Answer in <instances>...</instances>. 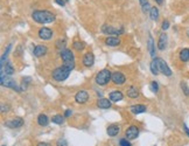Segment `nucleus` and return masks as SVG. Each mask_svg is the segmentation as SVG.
<instances>
[{
  "mask_svg": "<svg viewBox=\"0 0 189 146\" xmlns=\"http://www.w3.org/2000/svg\"><path fill=\"white\" fill-rule=\"evenodd\" d=\"M75 68V63L74 62H68V63H63V66L56 68L52 71V76L55 81L57 82H62L64 79H67L69 77V74L71 73V70Z\"/></svg>",
  "mask_w": 189,
  "mask_h": 146,
  "instance_id": "obj_1",
  "label": "nucleus"
},
{
  "mask_svg": "<svg viewBox=\"0 0 189 146\" xmlns=\"http://www.w3.org/2000/svg\"><path fill=\"white\" fill-rule=\"evenodd\" d=\"M32 18L35 22L42 24V25L52 24V21H55V15L48 11H35V12H33Z\"/></svg>",
  "mask_w": 189,
  "mask_h": 146,
  "instance_id": "obj_2",
  "label": "nucleus"
},
{
  "mask_svg": "<svg viewBox=\"0 0 189 146\" xmlns=\"http://www.w3.org/2000/svg\"><path fill=\"white\" fill-rule=\"evenodd\" d=\"M111 77H112V74L109 69H103L100 70L99 73L96 75V78H94V82L98 85H106V84L110 82Z\"/></svg>",
  "mask_w": 189,
  "mask_h": 146,
  "instance_id": "obj_3",
  "label": "nucleus"
},
{
  "mask_svg": "<svg viewBox=\"0 0 189 146\" xmlns=\"http://www.w3.org/2000/svg\"><path fill=\"white\" fill-rule=\"evenodd\" d=\"M155 62H157V66H158V69L159 71L166 76H172V70L169 69V67L167 66V63L163 61L162 58H155Z\"/></svg>",
  "mask_w": 189,
  "mask_h": 146,
  "instance_id": "obj_4",
  "label": "nucleus"
},
{
  "mask_svg": "<svg viewBox=\"0 0 189 146\" xmlns=\"http://www.w3.org/2000/svg\"><path fill=\"white\" fill-rule=\"evenodd\" d=\"M0 82H1V85H4V87H7V88H10V89H14V90H16L18 92H19V91H21V89L18 87V84L15 83V81H13L12 78H8V77L0 78Z\"/></svg>",
  "mask_w": 189,
  "mask_h": 146,
  "instance_id": "obj_5",
  "label": "nucleus"
},
{
  "mask_svg": "<svg viewBox=\"0 0 189 146\" xmlns=\"http://www.w3.org/2000/svg\"><path fill=\"white\" fill-rule=\"evenodd\" d=\"M5 125L10 129H18V127H21L23 125V119L20 118V117H15L13 119H10L7 120L5 123Z\"/></svg>",
  "mask_w": 189,
  "mask_h": 146,
  "instance_id": "obj_6",
  "label": "nucleus"
},
{
  "mask_svg": "<svg viewBox=\"0 0 189 146\" xmlns=\"http://www.w3.org/2000/svg\"><path fill=\"white\" fill-rule=\"evenodd\" d=\"M88 99H89V94H88V91H85V90H79L78 92L75 95V101H76L78 104H84V103H86Z\"/></svg>",
  "mask_w": 189,
  "mask_h": 146,
  "instance_id": "obj_7",
  "label": "nucleus"
},
{
  "mask_svg": "<svg viewBox=\"0 0 189 146\" xmlns=\"http://www.w3.org/2000/svg\"><path fill=\"white\" fill-rule=\"evenodd\" d=\"M39 37L41 39V40H50L52 37V31L50 28H48V27H42L40 28V31H39Z\"/></svg>",
  "mask_w": 189,
  "mask_h": 146,
  "instance_id": "obj_8",
  "label": "nucleus"
},
{
  "mask_svg": "<svg viewBox=\"0 0 189 146\" xmlns=\"http://www.w3.org/2000/svg\"><path fill=\"white\" fill-rule=\"evenodd\" d=\"M111 79H112V82L115 84H117V85H121V84L125 83L126 77H125V75L123 73H120V71H115V73L112 74Z\"/></svg>",
  "mask_w": 189,
  "mask_h": 146,
  "instance_id": "obj_9",
  "label": "nucleus"
},
{
  "mask_svg": "<svg viewBox=\"0 0 189 146\" xmlns=\"http://www.w3.org/2000/svg\"><path fill=\"white\" fill-rule=\"evenodd\" d=\"M102 32L105 33V34H116V35H119V34L124 33V29L123 28H116V27L104 25V26L102 27Z\"/></svg>",
  "mask_w": 189,
  "mask_h": 146,
  "instance_id": "obj_10",
  "label": "nucleus"
},
{
  "mask_svg": "<svg viewBox=\"0 0 189 146\" xmlns=\"http://www.w3.org/2000/svg\"><path fill=\"white\" fill-rule=\"evenodd\" d=\"M125 136L128 140H132V139H136V137L139 136V129L136 126L132 125L130 126L127 130L125 131Z\"/></svg>",
  "mask_w": 189,
  "mask_h": 146,
  "instance_id": "obj_11",
  "label": "nucleus"
},
{
  "mask_svg": "<svg viewBox=\"0 0 189 146\" xmlns=\"http://www.w3.org/2000/svg\"><path fill=\"white\" fill-rule=\"evenodd\" d=\"M60 55H61V58H62L63 63L74 62V54L71 50H69V49H62Z\"/></svg>",
  "mask_w": 189,
  "mask_h": 146,
  "instance_id": "obj_12",
  "label": "nucleus"
},
{
  "mask_svg": "<svg viewBox=\"0 0 189 146\" xmlns=\"http://www.w3.org/2000/svg\"><path fill=\"white\" fill-rule=\"evenodd\" d=\"M167 43H168V36L163 33V34L160 35L159 41H158V48H159V50H165L166 47H167Z\"/></svg>",
  "mask_w": 189,
  "mask_h": 146,
  "instance_id": "obj_13",
  "label": "nucleus"
},
{
  "mask_svg": "<svg viewBox=\"0 0 189 146\" xmlns=\"http://www.w3.org/2000/svg\"><path fill=\"white\" fill-rule=\"evenodd\" d=\"M94 63V56L92 53H86L83 58V64L85 67H92Z\"/></svg>",
  "mask_w": 189,
  "mask_h": 146,
  "instance_id": "obj_14",
  "label": "nucleus"
},
{
  "mask_svg": "<svg viewBox=\"0 0 189 146\" xmlns=\"http://www.w3.org/2000/svg\"><path fill=\"white\" fill-rule=\"evenodd\" d=\"M105 45L109 47H116L120 45V39L118 36H109L105 39Z\"/></svg>",
  "mask_w": 189,
  "mask_h": 146,
  "instance_id": "obj_15",
  "label": "nucleus"
},
{
  "mask_svg": "<svg viewBox=\"0 0 189 146\" xmlns=\"http://www.w3.org/2000/svg\"><path fill=\"white\" fill-rule=\"evenodd\" d=\"M119 131H120V127L118 124H111V125L107 126V129H106V132H107V135L110 137H115L117 136L118 133H119Z\"/></svg>",
  "mask_w": 189,
  "mask_h": 146,
  "instance_id": "obj_16",
  "label": "nucleus"
},
{
  "mask_svg": "<svg viewBox=\"0 0 189 146\" xmlns=\"http://www.w3.org/2000/svg\"><path fill=\"white\" fill-rule=\"evenodd\" d=\"M111 99H107V98H99L97 101V106L100 108V109H109L111 108Z\"/></svg>",
  "mask_w": 189,
  "mask_h": 146,
  "instance_id": "obj_17",
  "label": "nucleus"
},
{
  "mask_svg": "<svg viewBox=\"0 0 189 146\" xmlns=\"http://www.w3.org/2000/svg\"><path fill=\"white\" fill-rule=\"evenodd\" d=\"M132 114H134V115H139V114H144V112H146V106L142 104H136V105H132L131 108H130Z\"/></svg>",
  "mask_w": 189,
  "mask_h": 146,
  "instance_id": "obj_18",
  "label": "nucleus"
},
{
  "mask_svg": "<svg viewBox=\"0 0 189 146\" xmlns=\"http://www.w3.org/2000/svg\"><path fill=\"white\" fill-rule=\"evenodd\" d=\"M46 53H47V47L43 46V45H39V46H36V47L34 48V55L36 58H41Z\"/></svg>",
  "mask_w": 189,
  "mask_h": 146,
  "instance_id": "obj_19",
  "label": "nucleus"
},
{
  "mask_svg": "<svg viewBox=\"0 0 189 146\" xmlns=\"http://www.w3.org/2000/svg\"><path fill=\"white\" fill-rule=\"evenodd\" d=\"M123 98H124V95L119 90H115V91H111L110 92V99L112 102H119Z\"/></svg>",
  "mask_w": 189,
  "mask_h": 146,
  "instance_id": "obj_20",
  "label": "nucleus"
},
{
  "mask_svg": "<svg viewBox=\"0 0 189 146\" xmlns=\"http://www.w3.org/2000/svg\"><path fill=\"white\" fill-rule=\"evenodd\" d=\"M127 96L130 97V98H136V97H139V91H138V89L136 88V87H133V85H131V87H128V89H127Z\"/></svg>",
  "mask_w": 189,
  "mask_h": 146,
  "instance_id": "obj_21",
  "label": "nucleus"
},
{
  "mask_svg": "<svg viewBox=\"0 0 189 146\" xmlns=\"http://www.w3.org/2000/svg\"><path fill=\"white\" fill-rule=\"evenodd\" d=\"M37 124L40 126H47L49 124V118L47 117V115H43V114L39 115V117H37Z\"/></svg>",
  "mask_w": 189,
  "mask_h": 146,
  "instance_id": "obj_22",
  "label": "nucleus"
},
{
  "mask_svg": "<svg viewBox=\"0 0 189 146\" xmlns=\"http://www.w3.org/2000/svg\"><path fill=\"white\" fill-rule=\"evenodd\" d=\"M180 60L182 62H188L189 61V49L188 48H183L181 52H180Z\"/></svg>",
  "mask_w": 189,
  "mask_h": 146,
  "instance_id": "obj_23",
  "label": "nucleus"
},
{
  "mask_svg": "<svg viewBox=\"0 0 189 146\" xmlns=\"http://www.w3.org/2000/svg\"><path fill=\"white\" fill-rule=\"evenodd\" d=\"M148 52H149L153 58H155V46H154V41H153L152 36H149V39H148Z\"/></svg>",
  "mask_w": 189,
  "mask_h": 146,
  "instance_id": "obj_24",
  "label": "nucleus"
},
{
  "mask_svg": "<svg viewBox=\"0 0 189 146\" xmlns=\"http://www.w3.org/2000/svg\"><path fill=\"white\" fill-rule=\"evenodd\" d=\"M4 70H5V73L7 76H12L13 74H14V68H13V66H12V63H6L5 66H4Z\"/></svg>",
  "mask_w": 189,
  "mask_h": 146,
  "instance_id": "obj_25",
  "label": "nucleus"
},
{
  "mask_svg": "<svg viewBox=\"0 0 189 146\" xmlns=\"http://www.w3.org/2000/svg\"><path fill=\"white\" fill-rule=\"evenodd\" d=\"M52 123H55V124H58V125H61L64 123V117L61 115H55L52 117Z\"/></svg>",
  "mask_w": 189,
  "mask_h": 146,
  "instance_id": "obj_26",
  "label": "nucleus"
},
{
  "mask_svg": "<svg viewBox=\"0 0 189 146\" xmlns=\"http://www.w3.org/2000/svg\"><path fill=\"white\" fill-rule=\"evenodd\" d=\"M149 15H151L152 20H158V18H159V10H158L157 7H152L151 11H149Z\"/></svg>",
  "mask_w": 189,
  "mask_h": 146,
  "instance_id": "obj_27",
  "label": "nucleus"
},
{
  "mask_svg": "<svg viewBox=\"0 0 189 146\" xmlns=\"http://www.w3.org/2000/svg\"><path fill=\"white\" fill-rule=\"evenodd\" d=\"M149 68H151V71H152L153 75H158V74L160 73V71H159V69H158L157 62H155V58H153V60H152V62H151V66H149Z\"/></svg>",
  "mask_w": 189,
  "mask_h": 146,
  "instance_id": "obj_28",
  "label": "nucleus"
},
{
  "mask_svg": "<svg viewBox=\"0 0 189 146\" xmlns=\"http://www.w3.org/2000/svg\"><path fill=\"white\" fill-rule=\"evenodd\" d=\"M32 83V77H23L21 79V89H27V87Z\"/></svg>",
  "mask_w": 189,
  "mask_h": 146,
  "instance_id": "obj_29",
  "label": "nucleus"
},
{
  "mask_svg": "<svg viewBox=\"0 0 189 146\" xmlns=\"http://www.w3.org/2000/svg\"><path fill=\"white\" fill-rule=\"evenodd\" d=\"M73 47L74 49H76V50H83L84 49V43L81 41H75L73 43Z\"/></svg>",
  "mask_w": 189,
  "mask_h": 146,
  "instance_id": "obj_30",
  "label": "nucleus"
},
{
  "mask_svg": "<svg viewBox=\"0 0 189 146\" xmlns=\"http://www.w3.org/2000/svg\"><path fill=\"white\" fill-rule=\"evenodd\" d=\"M180 84H181V89H182L183 94L186 95L187 97H188V96H189V87H188V84L186 83V82H183V81H182V82H181Z\"/></svg>",
  "mask_w": 189,
  "mask_h": 146,
  "instance_id": "obj_31",
  "label": "nucleus"
},
{
  "mask_svg": "<svg viewBox=\"0 0 189 146\" xmlns=\"http://www.w3.org/2000/svg\"><path fill=\"white\" fill-rule=\"evenodd\" d=\"M151 90H152L154 94H157L158 91H159V85H158L157 82H154V81H153L152 83H151Z\"/></svg>",
  "mask_w": 189,
  "mask_h": 146,
  "instance_id": "obj_32",
  "label": "nucleus"
},
{
  "mask_svg": "<svg viewBox=\"0 0 189 146\" xmlns=\"http://www.w3.org/2000/svg\"><path fill=\"white\" fill-rule=\"evenodd\" d=\"M56 47L60 48V49H65V40H58L56 42Z\"/></svg>",
  "mask_w": 189,
  "mask_h": 146,
  "instance_id": "obj_33",
  "label": "nucleus"
},
{
  "mask_svg": "<svg viewBox=\"0 0 189 146\" xmlns=\"http://www.w3.org/2000/svg\"><path fill=\"white\" fill-rule=\"evenodd\" d=\"M56 146H68V143H67V140L65 139H58L57 141H56Z\"/></svg>",
  "mask_w": 189,
  "mask_h": 146,
  "instance_id": "obj_34",
  "label": "nucleus"
},
{
  "mask_svg": "<svg viewBox=\"0 0 189 146\" xmlns=\"http://www.w3.org/2000/svg\"><path fill=\"white\" fill-rule=\"evenodd\" d=\"M119 145L120 146H132L131 144L128 143V140L125 139V138H121L120 140H119Z\"/></svg>",
  "mask_w": 189,
  "mask_h": 146,
  "instance_id": "obj_35",
  "label": "nucleus"
},
{
  "mask_svg": "<svg viewBox=\"0 0 189 146\" xmlns=\"http://www.w3.org/2000/svg\"><path fill=\"white\" fill-rule=\"evenodd\" d=\"M161 28H162V31H167L168 28H169V21H168V20H165V21H163Z\"/></svg>",
  "mask_w": 189,
  "mask_h": 146,
  "instance_id": "obj_36",
  "label": "nucleus"
},
{
  "mask_svg": "<svg viewBox=\"0 0 189 146\" xmlns=\"http://www.w3.org/2000/svg\"><path fill=\"white\" fill-rule=\"evenodd\" d=\"M151 6H149V4H147V5H145V6H142V11L144 12H147V11H151Z\"/></svg>",
  "mask_w": 189,
  "mask_h": 146,
  "instance_id": "obj_37",
  "label": "nucleus"
},
{
  "mask_svg": "<svg viewBox=\"0 0 189 146\" xmlns=\"http://www.w3.org/2000/svg\"><path fill=\"white\" fill-rule=\"evenodd\" d=\"M71 114H73V111L71 110H65V112H64V117H70L71 116Z\"/></svg>",
  "mask_w": 189,
  "mask_h": 146,
  "instance_id": "obj_38",
  "label": "nucleus"
},
{
  "mask_svg": "<svg viewBox=\"0 0 189 146\" xmlns=\"http://www.w3.org/2000/svg\"><path fill=\"white\" fill-rule=\"evenodd\" d=\"M55 2H56V4H58L60 6H64V4H65L63 0H55Z\"/></svg>",
  "mask_w": 189,
  "mask_h": 146,
  "instance_id": "obj_39",
  "label": "nucleus"
},
{
  "mask_svg": "<svg viewBox=\"0 0 189 146\" xmlns=\"http://www.w3.org/2000/svg\"><path fill=\"white\" fill-rule=\"evenodd\" d=\"M139 2H140V5L141 6H145L148 4V0H139Z\"/></svg>",
  "mask_w": 189,
  "mask_h": 146,
  "instance_id": "obj_40",
  "label": "nucleus"
},
{
  "mask_svg": "<svg viewBox=\"0 0 189 146\" xmlns=\"http://www.w3.org/2000/svg\"><path fill=\"white\" fill-rule=\"evenodd\" d=\"M37 146H50V144L49 143H39Z\"/></svg>",
  "mask_w": 189,
  "mask_h": 146,
  "instance_id": "obj_41",
  "label": "nucleus"
},
{
  "mask_svg": "<svg viewBox=\"0 0 189 146\" xmlns=\"http://www.w3.org/2000/svg\"><path fill=\"white\" fill-rule=\"evenodd\" d=\"M183 129H184V131H186V133H187V135L189 136V129L187 127V125H186V124L183 125Z\"/></svg>",
  "mask_w": 189,
  "mask_h": 146,
  "instance_id": "obj_42",
  "label": "nucleus"
},
{
  "mask_svg": "<svg viewBox=\"0 0 189 146\" xmlns=\"http://www.w3.org/2000/svg\"><path fill=\"white\" fill-rule=\"evenodd\" d=\"M157 1V4H159V5H162V0H155Z\"/></svg>",
  "mask_w": 189,
  "mask_h": 146,
  "instance_id": "obj_43",
  "label": "nucleus"
},
{
  "mask_svg": "<svg viewBox=\"0 0 189 146\" xmlns=\"http://www.w3.org/2000/svg\"><path fill=\"white\" fill-rule=\"evenodd\" d=\"M188 36H189V32H188Z\"/></svg>",
  "mask_w": 189,
  "mask_h": 146,
  "instance_id": "obj_44",
  "label": "nucleus"
},
{
  "mask_svg": "<svg viewBox=\"0 0 189 146\" xmlns=\"http://www.w3.org/2000/svg\"><path fill=\"white\" fill-rule=\"evenodd\" d=\"M67 1H68V0H67Z\"/></svg>",
  "mask_w": 189,
  "mask_h": 146,
  "instance_id": "obj_45",
  "label": "nucleus"
}]
</instances>
